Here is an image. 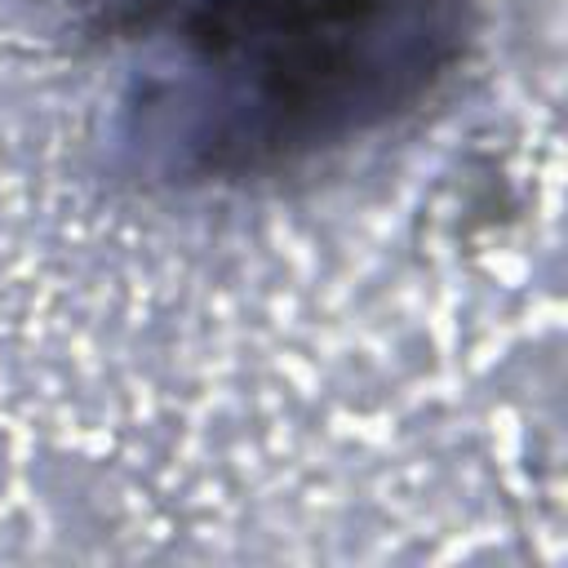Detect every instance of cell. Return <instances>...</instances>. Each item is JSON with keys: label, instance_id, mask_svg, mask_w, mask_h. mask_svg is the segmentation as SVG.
I'll return each mask as SVG.
<instances>
[{"label": "cell", "instance_id": "obj_1", "mask_svg": "<svg viewBox=\"0 0 568 568\" xmlns=\"http://www.w3.org/2000/svg\"><path fill=\"white\" fill-rule=\"evenodd\" d=\"M479 0H111V115L169 186H248L377 142L466 62Z\"/></svg>", "mask_w": 568, "mask_h": 568}]
</instances>
